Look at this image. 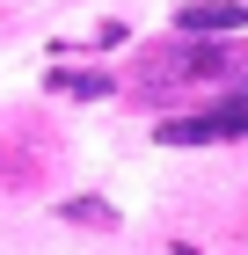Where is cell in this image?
Returning a JSON list of instances; mask_svg holds the SVG:
<instances>
[{
  "label": "cell",
  "mask_w": 248,
  "mask_h": 255,
  "mask_svg": "<svg viewBox=\"0 0 248 255\" xmlns=\"http://www.w3.org/2000/svg\"><path fill=\"white\" fill-rule=\"evenodd\" d=\"M190 80H227L234 95H248V44H212V37H168L139 51V95H168Z\"/></svg>",
  "instance_id": "obj_1"
},
{
  "label": "cell",
  "mask_w": 248,
  "mask_h": 255,
  "mask_svg": "<svg viewBox=\"0 0 248 255\" xmlns=\"http://www.w3.org/2000/svg\"><path fill=\"white\" fill-rule=\"evenodd\" d=\"M161 146H205V138H248V95H227L197 117H161Z\"/></svg>",
  "instance_id": "obj_2"
},
{
  "label": "cell",
  "mask_w": 248,
  "mask_h": 255,
  "mask_svg": "<svg viewBox=\"0 0 248 255\" xmlns=\"http://www.w3.org/2000/svg\"><path fill=\"white\" fill-rule=\"evenodd\" d=\"M248 29V0H183L175 7V37H227Z\"/></svg>",
  "instance_id": "obj_3"
},
{
  "label": "cell",
  "mask_w": 248,
  "mask_h": 255,
  "mask_svg": "<svg viewBox=\"0 0 248 255\" xmlns=\"http://www.w3.org/2000/svg\"><path fill=\"white\" fill-rule=\"evenodd\" d=\"M58 219H73V226H102V234L117 226V212L102 204V197H66V204H58Z\"/></svg>",
  "instance_id": "obj_4"
},
{
  "label": "cell",
  "mask_w": 248,
  "mask_h": 255,
  "mask_svg": "<svg viewBox=\"0 0 248 255\" xmlns=\"http://www.w3.org/2000/svg\"><path fill=\"white\" fill-rule=\"evenodd\" d=\"M51 88H58V95H80V102L110 95V80H102V73H51Z\"/></svg>",
  "instance_id": "obj_5"
}]
</instances>
